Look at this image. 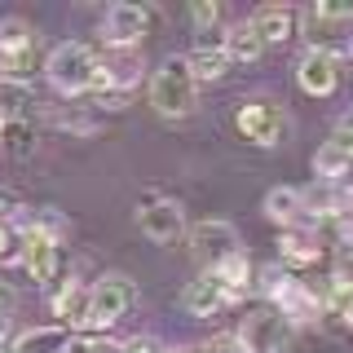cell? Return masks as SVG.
Wrapping results in <instances>:
<instances>
[{
    "label": "cell",
    "instance_id": "obj_33",
    "mask_svg": "<svg viewBox=\"0 0 353 353\" xmlns=\"http://www.w3.org/2000/svg\"><path fill=\"white\" fill-rule=\"evenodd\" d=\"M9 309H14V287L0 279V318H9Z\"/></svg>",
    "mask_w": 353,
    "mask_h": 353
},
{
    "label": "cell",
    "instance_id": "obj_24",
    "mask_svg": "<svg viewBox=\"0 0 353 353\" xmlns=\"http://www.w3.org/2000/svg\"><path fill=\"white\" fill-rule=\"evenodd\" d=\"M62 345H66L62 327H36V331H22L9 353H58Z\"/></svg>",
    "mask_w": 353,
    "mask_h": 353
},
{
    "label": "cell",
    "instance_id": "obj_3",
    "mask_svg": "<svg viewBox=\"0 0 353 353\" xmlns=\"http://www.w3.org/2000/svg\"><path fill=\"white\" fill-rule=\"evenodd\" d=\"M132 305H137V283H132L128 274H119V270H106L102 279L93 283V305H88L84 331L88 336H106Z\"/></svg>",
    "mask_w": 353,
    "mask_h": 353
},
{
    "label": "cell",
    "instance_id": "obj_35",
    "mask_svg": "<svg viewBox=\"0 0 353 353\" xmlns=\"http://www.w3.org/2000/svg\"><path fill=\"white\" fill-rule=\"evenodd\" d=\"M5 128H9V119H5V115H0V137H5Z\"/></svg>",
    "mask_w": 353,
    "mask_h": 353
},
{
    "label": "cell",
    "instance_id": "obj_36",
    "mask_svg": "<svg viewBox=\"0 0 353 353\" xmlns=\"http://www.w3.org/2000/svg\"><path fill=\"white\" fill-rule=\"evenodd\" d=\"M163 353H194V349H163Z\"/></svg>",
    "mask_w": 353,
    "mask_h": 353
},
{
    "label": "cell",
    "instance_id": "obj_17",
    "mask_svg": "<svg viewBox=\"0 0 353 353\" xmlns=\"http://www.w3.org/2000/svg\"><path fill=\"white\" fill-rule=\"evenodd\" d=\"M252 27H256V36L265 40V49L270 44H287L301 36V14H296L292 5H261L256 14H252Z\"/></svg>",
    "mask_w": 353,
    "mask_h": 353
},
{
    "label": "cell",
    "instance_id": "obj_30",
    "mask_svg": "<svg viewBox=\"0 0 353 353\" xmlns=\"http://www.w3.org/2000/svg\"><path fill=\"white\" fill-rule=\"evenodd\" d=\"M194 353H248V349H243L239 336H212L208 345H199Z\"/></svg>",
    "mask_w": 353,
    "mask_h": 353
},
{
    "label": "cell",
    "instance_id": "obj_4",
    "mask_svg": "<svg viewBox=\"0 0 353 353\" xmlns=\"http://www.w3.org/2000/svg\"><path fill=\"white\" fill-rule=\"evenodd\" d=\"M234 128L243 141H252L261 150H274L287 137V110L279 102H270V97H243L234 106Z\"/></svg>",
    "mask_w": 353,
    "mask_h": 353
},
{
    "label": "cell",
    "instance_id": "obj_31",
    "mask_svg": "<svg viewBox=\"0 0 353 353\" xmlns=\"http://www.w3.org/2000/svg\"><path fill=\"white\" fill-rule=\"evenodd\" d=\"M331 279L353 283V248H336V265H331Z\"/></svg>",
    "mask_w": 353,
    "mask_h": 353
},
{
    "label": "cell",
    "instance_id": "obj_1",
    "mask_svg": "<svg viewBox=\"0 0 353 353\" xmlns=\"http://www.w3.org/2000/svg\"><path fill=\"white\" fill-rule=\"evenodd\" d=\"M146 97L163 119H185L199 106V80H194L190 62H185V53H168V58L154 66Z\"/></svg>",
    "mask_w": 353,
    "mask_h": 353
},
{
    "label": "cell",
    "instance_id": "obj_37",
    "mask_svg": "<svg viewBox=\"0 0 353 353\" xmlns=\"http://www.w3.org/2000/svg\"><path fill=\"white\" fill-rule=\"evenodd\" d=\"M345 53H349V58H353V40H349V44H345Z\"/></svg>",
    "mask_w": 353,
    "mask_h": 353
},
{
    "label": "cell",
    "instance_id": "obj_22",
    "mask_svg": "<svg viewBox=\"0 0 353 353\" xmlns=\"http://www.w3.org/2000/svg\"><path fill=\"white\" fill-rule=\"evenodd\" d=\"M323 318H336L340 327L353 331V283L331 279V283L323 287Z\"/></svg>",
    "mask_w": 353,
    "mask_h": 353
},
{
    "label": "cell",
    "instance_id": "obj_28",
    "mask_svg": "<svg viewBox=\"0 0 353 353\" xmlns=\"http://www.w3.org/2000/svg\"><path fill=\"white\" fill-rule=\"evenodd\" d=\"M0 141H5V150L18 154V159H22V154H31V119H22V124H9Z\"/></svg>",
    "mask_w": 353,
    "mask_h": 353
},
{
    "label": "cell",
    "instance_id": "obj_20",
    "mask_svg": "<svg viewBox=\"0 0 353 353\" xmlns=\"http://www.w3.org/2000/svg\"><path fill=\"white\" fill-rule=\"evenodd\" d=\"M261 53H265V40L256 36L252 18L234 22V27H225V58H230V62H261Z\"/></svg>",
    "mask_w": 353,
    "mask_h": 353
},
{
    "label": "cell",
    "instance_id": "obj_32",
    "mask_svg": "<svg viewBox=\"0 0 353 353\" xmlns=\"http://www.w3.org/2000/svg\"><path fill=\"white\" fill-rule=\"evenodd\" d=\"M119 353H163V349L154 345V340H146V336H132V340L119 345Z\"/></svg>",
    "mask_w": 353,
    "mask_h": 353
},
{
    "label": "cell",
    "instance_id": "obj_23",
    "mask_svg": "<svg viewBox=\"0 0 353 353\" xmlns=\"http://www.w3.org/2000/svg\"><path fill=\"white\" fill-rule=\"evenodd\" d=\"M216 274H221V283L230 287V296H234V301H243V296H248V287H252V279H256V270H252L248 252H239V256L221 261V265H216Z\"/></svg>",
    "mask_w": 353,
    "mask_h": 353
},
{
    "label": "cell",
    "instance_id": "obj_14",
    "mask_svg": "<svg viewBox=\"0 0 353 353\" xmlns=\"http://www.w3.org/2000/svg\"><path fill=\"white\" fill-rule=\"evenodd\" d=\"M185 62H190L199 88L225 80V71H230V58H225V27H221V31H203V36L194 40V49L185 53Z\"/></svg>",
    "mask_w": 353,
    "mask_h": 353
},
{
    "label": "cell",
    "instance_id": "obj_6",
    "mask_svg": "<svg viewBox=\"0 0 353 353\" xmlns=\"http://www.w3.org/2000/svg\"><path fill=\"white\" fill-rule=\"evenodd\" d=\"M137 230H141L150 243L168 248V243H176L190 225H185V208L176 203V199L159 194V190H146V194L137 199Z\"/></svg>",
    "mask_w": 353,
    "mask_h": 353
},
{
    "label": "cell",
    "instance_id": "obj_26",
    "mask_svg": "<svg viewBox=\"0 0 353 353\" xmlns=\"http://www.w3.org/2000/svg\"><path fill=\"white\" fill-rule=\"evenodd\" d=\"M53 124H58V128H71V132H93L97 119L88 115V106H71V110H53Z\"/></svg>",
    "mask_w": 353,
    "mask_h": 353
},
{
    "label": "cell",
    "instance_id": "obj_10",
    "mask_svg": "<svg viewBox=\"0 0 353 353\" xmlns=\"http://www.w3.org/2000/svg\"><path fill=\"white\" fill-rule=\"evenodd\" d=\"M301 36H309V49H331V40H353V9L349 5H314L301 9Z\"/></svg>",
    "mask_w": 353,
    "mask_h": 353
},
{
    "label": "cell",
    "instance_id": "obj_27",
    "mask_svg": "<svg viewBox=\"0 0 353 353\" xmlns=\"http://www.w3.org/2000/svg\"><path fill=\"white\" fill-rule=\"evenodd\" d=\"M190 22H194L199 36L203 31H221V5L216 0H199V5H190Z\"/></svg>",
    "mask_w": 353,
    "mask_h": 353
},
{
    "label": "cell",
    "instance_id": "obj_18",
    "mask_svg": "<svg viewBox=\"0 0 353 353\" xmlns=\"http://www.w3.org/2000/svg\"><path fill=\"white\" fill-rule=\"evenodd\" d=\"M265 216L274 221L279 230H296V225H305V190H296V185H274L270 194H265Z\"/></svg>",
    "mask_w": 353,
    "mask_h": 353
},
{
    "label": "cell",
    "instance_id": "obj_8",
    "mask_svg": "<svg viewBox=\"0 0 353 353\" xmlns=\"http://www.w3.org/2000/svg\"><path fill=\"white\" fill-rule=\"evenodd\" d=\"M185 239H190V252H194V261L203 265V270H216L221 261H230V256H239V252H243L239 230L230 225V221H221V216L194 221V225L185 230Z\"/></svg>",
    "mask_w": 353,
    "mask_h": 353
},
{
    "label": "cell",
    "instance_id": "obj_15",
    "mask_svg": "<svg viewBox=\"0 0 353 353\" xmlns=\"http://www.w3.org/2000/svg\"><path fill=\"white\" fill-rule=\"evenodd\" d=\"M323 261V239H318V225H296L279 234V265L283 270H309V265Z\"/></svg>",
    "mask_w": 353,
    "mask_h": 353
},
{
    "label": "cell",
    "instance_id": "obj_16",
    "mask_svg": "<svg viewBox=\"0 0 353 353\" xmlns=\"http://www.w3.org/2000/svg\"><path fill=\"white\" fill-rule=\"evenodd\" d=\"M353 172V141H345L340 132H331L323 146L314 150V181L318 185H340Z\"/></svg>",
    "mask_w": 353,
    "mask_h": 353
},
{
    "label": "cell",
    "instance_id": "obj_12",
    "mask_svg": "<svg viewBox=\"0 0 353 353\" xmlns=\"http://www.w3.org/2000/svg\"><path fill=\"white\" fill-rule=\"evenodd\" d=\"M225 305H234V296H230V287L221 283L216 270H199L194 279L185 283V292H181V309L190 318H212Z\"/></svg>",
    "mask_w": 353,
    "mask_h": 353
},
{
    "label": "cell",
    "instance_id": "obj_25",
    "mask_svg": "<svg viewBox=\"0 0 353 353\" xmlns=\"http://www.w3.org/2000/svg\"><path fill=\"white\" fill-rule=\"evenodd\" d=\"M58 353H119V345L106 340V336H88V331H80V336H66V345Z\"/></svg>",
    "mask_w": 353,
    "mask_h": 353
},
{
    "label": "cell",
    "instance_id": "obj_13",
    "mask_svg": "<svg viewBox=\"0 0 353 353\" xmlns=\"http://www.w3.org/2000/svg\"><path fill=\"white\" fill-rule=\"evenodd\" d=\"M88 305H93V283H84V279H75V274H66V279L58 283V292H53V318H58V327L62 331H71V327H80L88 323Z\"/></svg>",
    "mask_w": 353,
    "mask_h": 353
},
{
    "label": "cell",
    "instance_id": "obj_29",
    "mask_svg": "<svg viewBox=\"0 0 353 353\" xmlns=\"http://www.w3.org/2000/svg\"><path fill=\"white\" fill-rule=\"evenodd\" d=\"M18 248H22V234H18V225L0 221V261H18Z\"/></svg>",
    "mask_w": 353,
    "mask_h": 353
},
{
    "label": "cell",
    "instance_id": "obj_5",
    "mask_svg": "<svg viewBox=\"0 0 353 353\" xmlns=\"http://www.w3.org/2000/svg\"><path fill=\"white\" fill-rule=\"evenodd\" d=\"M292 323L279 314L274 305H256L248 309V314L239 318V331L234 336L243 340V349L248 353H287V345H292Z\"/></svg>",
    "mask_w": 353,
    "mask_h": 353
},
{
    "label": "cell",
    "instance_id": "obj_21",
    "mask_svg": "<svg viewBox=\"0 0 353 353\" xmlns=\"http://www.w3.org/2000/svg\"><path fill=\"white\" fill-rule=\"evenodd\" d=\"M27 49H36V27L27 18H0V58H18Z\"/></svg>",
    "mask_w": 353,
    "mask_h": 353
},
{
    "label": "cell",
    "instance_id": "obj_7",
    "mask_svg": "<svg viewBox=\"0 0 353 353\" xmlns=\"http://www.w3.org/2000/svg\"><path fill=\"white\" fill-rule=\"evenodd\" d=\"M154 27V9L137 0H115L102 14V44L106 49H137Z\"/></svg>",
    "mask_w": 353,
    "mask_h": 353
},
{
    "label": "cell",
    "instance_id": "obj_11",
    "mask_svg": "<svg viewBox=\"0 0 353 353\" xmlns=\"http://www.w3.org/2000/svg\"><path fill=\"white\" fill-rule=\"evenodd\" d=\"M296 84L309 97H331L340 84V53L336 49H305L296 62Z\"/></svg>",
    "mask_w": 353,
    "mask_h": 353
},
{
    "label": "cell",
    "instance_id": "obj_34",
    "mask_svg": "<svg viewBox=\"0 0 353 353\" xmlns=\"http://www.w3.org/2000/svg\"><path fill=\"white\" fill-rule=\"evenodd\" d=\"M336 132H340V137H345V141H353V110H349V115H340Z\"/></svg>",
    "mask_w": 353,
    "mask_h": 353
},
{
    "label": "cell",
    "instance_id": "obj_2",
    "mask_svg": "<svg viewBox=\"0 0 353 353\" xmlns=\"http://www.w3.org/2000/svg\"><path fill=\"white\" fill-rule=\"evenodd\" d=\"M44 75H49V84L58 88L62 97L93 93V84H97V53L88 49L84 40H62L58 49L49 53V62H44Z\"/></svg>",
    "mask_w": 353,
    "mask_h": 353
},
{
    "label": "cell",
    "instance_id": "obj_9",
    "mask_svg": "<svg viewBox=\"0 0 353 353\" xmlns=\"http://www.w3.org/2000/svg\"><path fill=\"white\" fill-rule=\"evenodd\" d=\"M18 234H22L18 261H22V270L31 274V283H36V287L53 283V279H58V261H62L58 239H53L49 230H40L31 216H27V221H18Z\"/></svg>",
    "mask_w": 353,
    "mask_h": 353
},
{
    "label": "cell",
    "instance_id": "obj_19",
    "mask_svg": "<svg viewBox=\"0 0 353 353\" xmlns=\"http://www.w3.org/2000/svg\"><path fill=\"white\" fill-rule=\"evenodd\" d=\"M31 106H36L31 80H5V75H0V115H5L9 124H22V119H31Z\"/></svg>",
    "mask_w": 353,
    "mask_h": 353
}]
</instances>
